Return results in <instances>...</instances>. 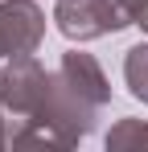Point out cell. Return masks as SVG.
<instances>
[{"label": "cell", "mask_w": 148, "mask_h": 152, "mask_svg": "<svg viewBox=\"0 0 148 152\" xmlns=\"http://www.w3.org/2000/svg\"><path fill=\"white\" fill-rule=\"evenodd\" d=\"M53 25L70 41H95L127 29V12L115 0H53Z\"/></svg>", "instance_id": "6da1fadb"}, {"label": "cell", "mask_w": 148, "mask_h": 152, "mask_svg": "<svg viewBox=\"0 0 148 152\" xmlns=\"http://www.w3.org/2000/svg\"><path fill=\"white\" fill-rule=\"evenodd\" d=\"M45 82H49V70L33 53L8 58V62L0 66V103H4V111H8V127L29 119V115L37 111V103L45 95Z\"/></svg>", "instance_id": "7a4b0ae2"}, {"label": "cell", "mask_w": 148, "mask_h": 152, "mask_svg": "<svg viewBox=\"0 0 148 152\" xmlns=\"http://www.w3.org/2000/svg\"><path fill=\"white\" fill-rule=\"evenodd\" d=\"M45 37V12L33 0H0V58L37 53Z\"/></svg>", "instance_id": "3957f363"}, {"label": "cell", "mask_w": 148, "mask_h": 152, "mask_svg": "<svg viewBox=\"0 0 148 152\" xmlns=\"http://www.w3.org/2000/svg\"><path fill=\"white\" fill-rule=\"evenodd\" d=\"M58 70L66 74V82H70L78 95H86L95 107H107V103H111V82H107V74H103V66L95 62V53L70 50V53H62Z\"/></svg>", "instance_id": "277c9868"}, {"label": "cell", "mask_w": 148, "mask_h": 152, "mask_svg": "<svg viewBox=\"0 0 148 152\" xmlns=\"http://www.w3.org/2000/svg\"><path fill=\"white\" fill-rule=\"evenodd\" d=\"M123 82H127L132 99H140L148 107V41L127 50V58H123Z\"/></svg>", "instance_id": "5b68a950"}, {"label": "cell", "mask_w": 148, "mask_h": 152, "mask_svg": "<svg viewBox=\"0 0 148 152\" xmlns=\"http://www.w3.org/2000/svg\"><path fill=\"white\" fill-rule=\"evenodd\" d=\"M115 4H119L123 12H127V21H132V25L144 17V8H148V0H115Z\"/></svg>", "instance_id": "8992f818"}, {"label": "cell", "mask_w": 148, "mask_h": 152, "mask_svg": "<svg viewBox=\"0 0 148 152\" xmlns=\"http://www.w3.org/2000/svg\"><path fill=\"white\" fill-rule=\"evenodd\" d=\"M0 148H8V111L0 103Z\"/></svg>", "instance_id": "52a82bcc"}, {"label": "cell", "mask_w": 148, "mask_h": 152, "mask_svg": "<svg viewBox=\"0 0 148 152\" xmlns=\"http://www.w3.org/2000/svg\"><path fill=\"white\" fill-rule=\"evenodd\" d=\"M136 25H140V29H144V33H148V8H144V17H140V21H136Z\"/></svg>", "instance_id": "ba28073f"}]
</instances>
